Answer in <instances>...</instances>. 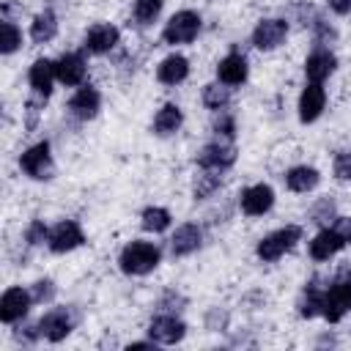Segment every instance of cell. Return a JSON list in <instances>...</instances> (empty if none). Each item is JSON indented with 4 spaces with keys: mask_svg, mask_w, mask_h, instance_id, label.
I'll list each match as a JSON object with an SVG mask.
<instances>
[{
    "mask_svg": "<svg viewBox=\"0 0 351 351\" xmlns=\"http://www.w3.org/2000/svg\"><path fill=\"white\" fill-rule=\"evenodd\" d=\"M159 261H162L159 247H156L154 241H143V239L129 241V244L121 250V255H118V266H121V271L129 274V277H143V274L154 271V269L159 266Z\"/></svg>",
    "mask_w": 351,
    "mask_h": 351,
    "instance_id": "1",
    "label": "cell"
},
{
    "mask_svg": "<svg viewBox=\"0 0 351 351\" xmlns=\"http://www.w3.org/2000/svg\"><path fill=\"white\" fill-rule=\"evenodd\" d=\"M296 241H302V228L299 225H285V228H277L271 230L269 236H263L255 247V255L263 261V263H274L280 261L285 252H291L296 247Z\"/></svg>",
    "mask_w": 351,
    "mask_h": 351,
    "instance_id": "2",
    "label": "cell"
},
{
    "mask_svg": "<svg viewBox=\"0 0 351 351\" xmlns=\"http://www.w3.org/2000/svg\"><path fill=\"white\" fill-rule=\"evenodd\" d=\"M77 324H80V313L74 310V304H69V307H52V310H47V313L38 318L41 337L49 340V343L66 340V337L74 332Z\"/></svg>",
    "mask_w": 351,
    "mask_h": 351,
    "instance_id": "3",
    "label": "cell"
},
{
    "mask_svg": "<svg viewBox=\"0 0 351 351\" xmlns=\"http://www.w3.org/2000/svg\"><path fill=\"white\" fill-rule=\"evenodd\" d=\"M351 313V274H335V282L324 291V318L329 324L343 321V315Z\"/></svg>",
    "mask_w": 351,
    "mask_h": 351,
    "instance_id": "4",
    "label": "cell"
},
{
    "mask_svg": "<svg viewBox=\"0 0 351 351\" xmlns=\"http://www.w3.org/2000/svg\"><path fill=\"white\" fill-rule=\"evenodd\" d=\"M200 14L197 11H189V8H184V11H176L167 22H165V30H162V41L165 44H189V41H195L197 38V33H200Z\"/></svg>",
    "mask_w": 351,
    "mask_h": 351,
    "instance_id": "5",
    "label": "cell"
},
{
    "mask_svg": "<svg viewBox=\"0 0 351 351\" xmlns=\"http://www.w3.org/2000/svg\"><path fill=\"white\" fill-rule=\"evenodd\" d=\"M19 167H22L25 176L33 178V181H49V178L55 176V162H52L49 143L41 140V143L30 145V148L19 156Z\"/></svg>",
    "mask_w": 351,
    "mask_h": 351,
    "instance_id": "6",
    "label": "cell"
},
{
    "mask_svg": "<svg viewBox=\"0 0 351 351\" xmlns=\"http://www.w3.org/2000/svg\"><path fill=\"white\" fill-rule=\"evenodd\" d=\"M184 335H186V324L176 313H159L148 324V337L159 346H176L178 340H184Z\"/></svg>",
    "mask_w": 351,
    "mask_h": 351,
    "instance_id": "7",
    "label": "cell"
},
{
    "mask_svg": "<svg viewBox=\"0 0 351 351\" xmlns=\"http://www.w3.org/2000/svg\"><path fill=\"white\" fill-rule=\"evenodd\" d=\"M288 38V22L280 19V16H269V19H261L252 30V44L261 49V52H271L277 47H282Z\"/></svg>",
    "mask_w": 351,
    "mask_h": 351,
    "instance_id": "8",
    "label": "cell"
},
{
    "mask_svg": "<svg viewBox=\"0 0 351 351\" xmlns=\"http://www.w3.org/2000/svg\"><path fill=\"white\" fill-rule=\"evenodd\" d=\"M82 244H85V233H82V228H80L77 219H60V222L49 230V239H47V247H49L52 252H58V255L71 252V250H77V247H82Z\"/></svg>",
    "mask_w": 351,
    "mask_h": 351,
    "instance_id": "9",
    "label": "cell"
},
{
    "mask_svg": "<svg viewBox=\"0 0 351 351\" xmlns=\"http://www.w3.org/2000/svg\"><path fill=\"white\" fill-rule=\"evenodd\" d=\"M30 304H33V293L25 291L22 285L5 288L3 296H0V321H3V324H16V321H22V318L27 315Z\"/></svg>",
    "mask_w": 351,
    "mask_h": 351,
    "instance_id": "10",
    "label": "cell"
},
{
    "mask_svg": "<svg viewBox=\"0 0 351 351\" xmlns=\"http://www.w3.org/2000/svg\"><path fill=\"white\" fill-rule=\"evenodd\" d=\"M195 162L208 170H228L236 162V148L230 145V140H214L197 151Z\"/></svg>",
    "mask_w": 351,
    "mask_h": 351,
    "instance_id": "11",
    "label": "cell"
},
{
    "mask_svg": "<svg viewBox=\"0 0 351 351\" xmlns=\"http://www.w3.org/2000/svg\"><path fill=\"white\" fill-rule=\"evenodd\" d=\"M271 206H274V189L269 184H252L239 195V208L247 217H263Z\"/></svg>",
    "mask_w": 351,
    "mask_h": 351,
    "instance_id": "12",
    "label": "cell"
},
{
    "mask_svg": "<svg viewBox=\"0 0 351 351\" xmlns=\"http://www.w3.org/2000/svg\"><path fill=\"white\" fill-rule=\"evenodd\" d=\"M118 41H121V30H118L115 25H110V22H96L93 27H88L82 47H85L90 55H107V52H112V49L118 47Z\"/></svg>",
    "mask_w": 351,
    "mask_h": 351,
    "instance_id": "13",
    "label": "cell"
},
{
    "mask_svg": "<svg viewBox=\"0 0 351 351\" xmlns=\"http://www.w3.org/2000/svg\"><path fill=\"white\" fill-rule=\"evenodd\" d=\"M326 107V90L321 82H307L299 93V121L302 123H313L321 118Z\"/></svg>",
    "mask_w": 351,
    "mask_h": 351,
    "instance_id": "14",
    "label": "cell"
},
{
    "mask_svg": "<svg viewBox=\"0 0 351 351\" xmlns=\"http://www.w3.org/2000/svg\"><path fill=\"white\" fill-rule=\"evenodd\" d=\"M99 110H101V93L93 85H80L69 99V112L77 121H90L99 115Z\"/></svg>",
    "mask_w": 351,
    "mask_h": 351,
    "instance_id": "15",
    "label": "cell"
},
{
    "mask_svg": "<svg viewBox=\"0 0 351 351\" xmlns=\"http://www.w3.org/2000/svg\"><path fill=\"white\" fill-rule=\"evenodd\" d=\"M58 66V82L66 85V88H80L85 82V74H88V63L82 58V52H66L55 60Z\"/></svg>",
    "mask_w": 351,
    "mask_h": 351,
    "instance_id": "16",
    "label": "cell"
},
{
    "mask_svg": "<svg viewBox=\"0 0 351 351\" xmlns=\"http://www.w3.org/2000/svg\"><path fill=\"white\" fill-rule=\"evenodd\" d=\"M27 82H30L33 93L49 99L52 85L58 82V66H55V60H49V58H36L33 66H30V71H27Z\"/></svg>",
    "mask_w": 351,
    "mask_h": 351,
    "instance_id": "17",
    "label": "cell"
},
{
    "mask_svg": "<svg viewBox=\"0 0 351 351\" xmlns=\"http://www.w3.org/2000/svg\"><path fill=\"white\" fill-rule=\"evenodd\" d=\"M335 66H337L335 52H329L326 47H315L304 60V77L307 82H324L326 77H332Z\"/></svg>",
    "mask_w": 351,
    "mask_h": 351,
    "instance_id": "18",
    "label": "cell"
},
{
    "mask_svg": "<svg viewBox=\"0 0 351 351\" xmlns=\"http://www.w3.org/2000/svg\"><path fill=\"white\" fill-rule=\"evenodd\" d=\"M250 74V66H247V58L241 52H228L219 63H217V80L225 82L228 88H236L247 80Z\"/></svg>",
    "mask_w": 351,
    "mask_h": 351,
    "instance_id": "19",
    "label": "cell"
},
{
    "mask_svg": "<svg viewBox=\"0 0 351 351\" xmlns=\"http://www.w3.org/2000/svg\"><path fill=\"white\" fill-rule=\"evenodd\" d=\"M200 244H203V230H200V225H195V222H184V225H178L176 233L170 236V252H173L176 258L192 255Z\"/></svg>",
    "mask_w": 351,
    "mask_h": 351,
    "instance_id": "20",
    "label": "cell"
},
{
    "mask_svg": "<svg viewBox=\"0 0 351 351\" xmlns=\"http://www.w3.org/2000/svg\"><path fill=\"white\" fill-rule=\"evenodd\" d=\"M346 247V241L335 233V228H321L313 239H310V258L313 261H329L332 255H337Z\"/></svg>",
    "mask_w": 351,
    "mask_h": 351,
    "instance_id": "21",
    "label": "cell"
},
{
    "mask_svg": "<svg viewBox=\"0 0 351 351\" xmlns=\"http://www.w3.org/2000/svg\"><path fill=\"white\" fill-rule=\"evenodd\" d=\"M324 285H318V277L315 280H310L304 288H302V293H299V299H296V313L302 315V318H315V315H321L324 313Z\"/></svg>",
    "mask_w": 351,
    "mask_h": 351,
    "instance_id": "22",
    "label": "cell"
},
{
    "mask_svg": "<svg viewBox=\"0 0 351 351\" xmlns=\"http://www.w3.org/2000/svg\"><path fill=\"white\" fill-rule=\"evenodd\" d=\"M186 77H189V60H186L184 55H178V52L167 55V58L156 66V80H159L162 85H181Z\"/></svg>",
    "mask_w": 351,
    "mask_h": 351,
    "instance_id": "23",
    "label": "cell"
},
{
    "mask_svg": "<svg viewBox=\"0 0 351 351\" xmlns=\"http://www.w3.org/2000/svg\"><path fill=\"white\" fill-rule=\"evenodd\" d=\"M181 123H184L181 107L173 104V101H167V104H162V107L156 110V115H154V134H156V137H170V134H176V132L181 129Z\"/></svg>",
    "mask_w": 351,
    "mask_h": 351,
    "instance_id": "24",
    "label": "cell"
},
{
    "mask_svg": "<svg viewBox=\"0 0 351 351\" xmlns=\"http://www.w3.org/2000/svg\"><path fill=\"white\" fill-rule=\"evenodd\" d=\"M318 181H321V173L315 167H310V165H296V167H291L285 173V186L291 192H296V195L313 192L318 186Z\"/></svg>",
    "mask_w": 351,
    "mask_h": 351,
    "instance_id": "25",
    "label": "cell"
},
{
    "mask_svg": "<svg viewBox=\"0 0 351 351\" xmlns=\"http://www.w3.org/2000/svg\"><path fill=\"white\" fill-rule=\"evenodd\" d=\"M55 36H58V16L49 8L41 11V14H36L33 22H30V38L36 44H49Z\"/></svg>",
    "mask_w": 351,
    "mask_h": 351,
    "instance_id": "26",
    "label": "cell"
},
{
    "mask_svg": "<svg viewBox=\"0 0 351 351\" xmlns=\"http://www.w3.org/2000/svg\"><path fill=\"white\" fill-rule=\"evenodd\" d=\"M219 186H222V170H208V167H203V170L195 176V181H192V195H195V200H206V197H211Z\"/></svg>",
    "mask_w": 351,
    "mask_h": 351,
    "instance_id": "27",
    "label": "cell"
},
{
    "mask_svg": "<svg viewBox=\"0 0 351 351\" xmlns=\"http://www.w3.org/2000/svg\"><path fill=\"white\" fill-rule=\"evenodd\" d=\"M170 222H173V217H170V211L162 208V206H148V208H143V214H140V225H143V230H148V233H162V230L170 228Z\"/></svg>",
    "mask_w": 351,
    "mask_h": 351,
    "instance_id": "28",
    "label": "cell"
},
{
    "mask_svg": "<svg viewBox=\"0 0 351 351\" xmlns=\"http://www.w3.org/2000/svg\"><path fill=\"white\" fill-rule=\"evenodd\" d=\"M203 104L211 110V112H219V110H228L230 104V88L225 82H208L203 88Z\"/></svg>",
    "mask_w": 351,
    "mask_h": 351,
    "instance_id": "29",
    "label": "cell"
},
{
    "mask_svg": "<svg viewBox=\"0 0 351 351\" xmlns=\"http://www.w3.org/2000/svg\"><path fill=\"white\" fill-rule=\"evenodd\" d=\"M162 5H165V0H134V8H132L134 22H137L140 27L154 25L156 16L162 14Z\"/></svg>",
    "mask_w": 351,
    "mask_h": 351,
    "instance_id": "30",
    "label": "cell"
},
{
    "mask_svg": "<svg viewBox=\"0 0 351 351\" xmlns=\"http://www.w3.org/2000/svg\"><path fill=\"white\" fill-rule=\"evenodd\" d=\"M19 47H22V30L11 19H3L0 22V52L3 55H14Z\"/></svg>",
    "mask_w": 351,
    "mask_h": 351,
    "instance_id": "31",
    "label": "cell"
},
{
    "mask_svg": "<svg viewBox=\"0 0 351 351\" xmlns=\"http://www.w3.org/2000/svg\"><path fill=\"white\" fill-rule=\"evenodd\" d=\"M337 217V203L332 197H318L310 208V222L321 225V228H329V219Z\"/></svg>",
    "mask_w": 351,
    "mask_h": 351,
    "instance_id": "32",
    "label": "cell"
},
{
    "mask_svg": "<svg viewBox=\"0 0 351 351\" xmlns=\"http://www.w3.org/2000/svg\"><path fill=\"white\" fill-rule=\"evenodd\" d=\"M211 132H214L217 137H222V140H233V134H236V118H233L228 110H219V112H214V121H211Z\"/></svg>",
    "mask_w": 351,
    "mask_h": 351,
    "instance_id": "33",
    "label": "cell"
},
{
    "mask_svg": "<svg viewBox=\"0 0 351 351\" xmlns=\"http://www.w3.org/2000/svg\"><path fill=\"white\" fill-rule=\"evenodd\" d=\"M44 96H38V93H33L27 101H25V129L27 132H33L36 126H38V115H41V110H44Z\"/></svg>",
    "mask_w": 351,
    "mask_h": 351,
    "instance_id": "34",
    "label": "cell"
},
{
    "mask_svg": "<svg viewBox=\"0 0 351 351\" xmlns=\"http://www.w3.org/2000/svg\"><path fill=\"white\" fill-rule=\"evenodd\" d=\"M186 307V296H181L178 291H165L162 296H159V302H156V310L159 313H178V310H184Z\"/></svg>",
    "mask_w": 351,
    "mask_h": 351,
    "instance_id": "35",
    "label": "cell"
},
{
    "mask_svg": "<svg viewBox=\"0 0 351 351\" xmlns=\"http://www.w3.org/2000/svg\"><path fill=\"white\" fill-rule=\"evenodd\" d=\"M49 239V228L44 225V219H33L27 228H25V241H27V247H38V244H44Z\"/></svg>",
    "mask_w": 351,
    "mask_h": 351,
    "instance_id": "36",
    "label": "cell"
},
{
    "mask_svg": "<svg viewBox=\"0 0 351 351\" xmlns=\"http://www.w3.org/2000/svg\"><path fill=\"white\" fill-rule=\"evenodd\" d=\"M30 293H33V302H52L55 299V293H58V288H55V282L49 280V277H41V280H36L33 285H30Z\"/></svg>",
    "mask_w": 351,
    "mask_h": 351,
    "instance_id": "37",
    "label": "cell"
},
{
    "mask_svg": "<svg viewBox=\"0 0 351 351\" xmlns=\"http://www.w3.org/2000/svg\"><path fill=\"white\" fill-rule=\"evenodd\" d=\"M332 173L337 181H351V151H337L332 162Z\"/></svg>",
    "mask_w": 351,
    "mask_h": 351,
    "instance_id": "38",
    "label": "cell"
},
{
    "mask_svg": "<svg viewBox=\"0 0 351 351\" xmlns=\"http://www.w3.org/2000/svg\"><path fill=\"white\" fill-rule=\"evenodd\" d=\"M228 321H230V315H228V310H222V307H211V310L206 313V329H208V332H225V329H228Z\"/></svg>",
    "mask_w": 351,
    "mask_h": 351,
    "instance_id": "39",
    "label": "cell"
},
{
    "mask_svg": "<svg viewBox=\"0 0 351 351\" xmlns=\"http://www.w3.org/2000/svg\"><path fill=\"white\" fill-rule=\"evenodd\" d=\"M335 233L346 241V244H351V217H335Z\"/></svg>",
    "mask_w": 351,
    "mask_h": 351,
    "instance_id": "40",
    "label": "cell"
},
{
    "mask_svg": "<svg viewBox=\"0 0 351 351\" xmlns=\"http://www.w3.org/2000/svg\"><path fill=\"white\" fill-rule=\"evenodd\" d=\"M329 8L335 14H351V0H329Z\"/></svg>",
    "mask_w": 351,
    "mask_h": 351,
    "instance_id": "41",
    "label": "cell"
}]
</instances>
